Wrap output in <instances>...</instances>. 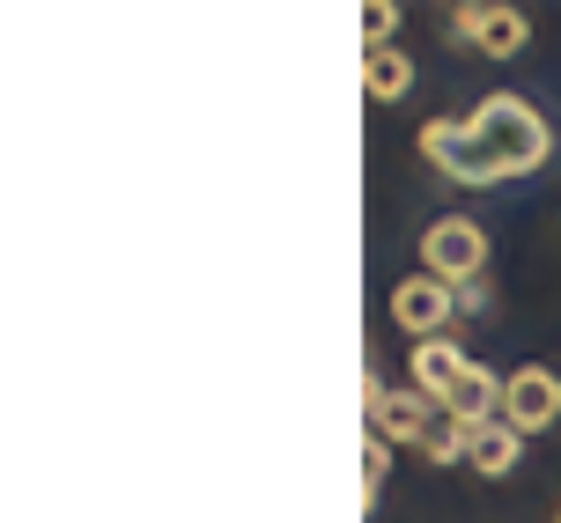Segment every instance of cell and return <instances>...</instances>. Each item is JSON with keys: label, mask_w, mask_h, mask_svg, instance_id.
<instances>
[{"label": "cell", "mask_w": 561, "mask_h": 523, "mask_svg": "<svg viewBox=\"0 0 561 523\" xmlns=\"http://www.w3.org/2000/svg\"><path fill=\"white\" fill-rule=\"evenodd\" d=\"M414 148L444 185H458V193H495V185H517V177L554 163V126H547L539 104L495 89L466 118H428L414 133Z\"/></svg>", "instance_id": "1"}, {"label": "cell", "mask_w": 561, "mask_h": 523, "mask_svg": "<svg viewBox=\"0 0 561 523\" xmlns=\"http://www.w3.org/2000/svg\"><path fill=\"white\" fill-rule=\"evenodd\" d=\"M421 274H436L458 295L488 288V229L466 221V214H436L421 229Z\"/></svg>", "instance_id": "2"}, {"label": "cell", "mask_w": 561, "mask_h": 523, "mask_svg": "<svg viewBox=\"0 0 561 523\" xmlns=\"http://www.w3.org/2000/svg\"><path fill=\"white\" fill-rule=\"evenodd\" d=\"M450 37L473 45L480 59H517L533 45V15L503 8V0H466V8H450Z\"/></svg>", "instance_id": "3"}, {"label": "cell", "mask_w": 561, "mask_h": 523, "mask_svg": "<svg viewBox=\"0 0 561 523\" xmlns=\"http://www.w3.org/2000/svg\"><path fill=\"white\" fill-rule=\"evenodd\" d=\"M363 406H369V435H385L392 450H421V435L436 428V398H421L414 384L407 391H392L385 376H363Z\"/></svg>", "instance_id": "4"}, {"label": "cell", "mask_w": 561, "mask_h": 523, "mask_svg": "<svg viewBox=\"0 0 561 523\" xmlns=\"http://www.w3.org/2000/svg\"><path fill=\"white\" fill-rule=\"evenodd\" d=\"M385 310H392V325L421 347V339H444L450 317L466 310V295H458V288H444L436 274H407V280L392 288V303H385Z\"/></svg>", "instance_id": "5"}, {"label": "cell", "mask_w": 561, "mask_h": 523, "mask_svg": "<svg viewBox=\"0 0 561 523\" xmlns=\"http://www.w3.org/2000/svg\"><path fill=\"white\" fill-rule=\"evenodd\" d=\"M503 420L525 442L547 435V428L561 420V376L547 369V361H525V369H510V376H503Z\"/></svg>", "instance_id": "6"}, {"label": "cell", "mask_w": 561, "mask_h": 523, "mask_svg": "<svg viewBox=\"0 0 561 523\" xmlns=\"http://www.w3.org/2000/svg\"><path fill=\"white\" fill-rule=\"evenodd\" d=\"M466 376H473V355H466L450 332H444V339H421L414 355H407V384H414L421 398H436L444 414H450V398L466 391Z\"/></svg>", "instance_id": "7"}, {"label": "cell", "mask_w": 561, "mask_h": 523, "mask_svg": "<svg viewBox=\"0 0 561 523\" xmlns=\"http://www.w3.org/2000/svg\"><path fill=\"white\" fill-rule=\"evenodd\" d=\"M466 465H473L480 479H510V472L525 465V435H517L510 420H488V428H473V442H466Z\"/></svg>", "instance_id": "8"}, {"label": "cell", "mask_w": 561, "mask_h": 523, "mask_svg": "<svg viewBox=\"0 0 561 523\" xmlns=\"http://www.w3.org/2000/svg\"><path fill=\"white\" fill-rule=\"evenodd\" d=\"M414 89V59H407V45H369L363 53V96L369 104H399Z\"/></svg>", "instance_id": "9"}, {"label": "cell", "mask_w": 561, "mask_h": 523, "mask_svg": "<svg viewBox=\"0 0 561 523\" xmlns=\"http://www.w3.org/2000/svg\"><path fill=\"white\" fill-rule=\"evenodd\" d=\"M466 442H473V428H466V420L436 414V428L421 435V457H428V465H466Z\"/></svg>", "instance_id": "10"}, {"label": "cell", "mask_w": 561, "mask_h": 523, "mask_svg": "<svg viewBox=\"0 0 561 523\" xmlns=\"http://www.w3.org/2000/svg\"><path fill=\"white\" fill-rule=\"evenodd\" d=\"M392 479V442L363 428V509H377V487Z\"/></svg>", "instance_id": "11"}, {"label": "cell", "mask_w": 561, "mask_h": 523, "mask_svg": "<svg viewBox=\"0 0 561 523\" xmlns=\"http://www.w3.org/2000/svg\"><path fill=\"white\" fill-rule=\"evenodd\" d=\"M363 37H369V45H392V37H399V8H392V0H369V8H363Z\"/></svg>", "instance_id": "12"}, {"label": "cell", "mask_w": 561, "mask_h": 523, "mask_svg": "<svg viewBox=\"0 0 561 523\" xmlns=\"http://www.w3.org/2000/svg\"><path fill=\"white\" fill-rule=\"evenodd\" d=\"M554 523H561V509H554Z\"/></svg>", "instance_id": "13"}]
</instances>
